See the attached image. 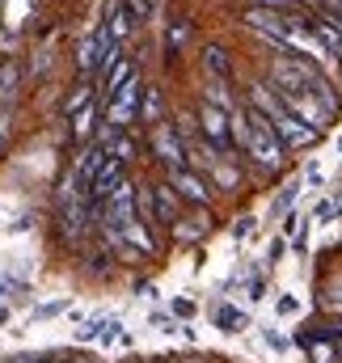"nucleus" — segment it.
<instances>
[{"label": "nucleus", "mask_w": 342, "mask_h": 363, "mask_svg": "<svg viewBox=\"0 0 342 363\" xmlns=\"http://www.w3.org/2000/svg\"><path fill=\"white\" fill-rule=\"evenodd\" d=\"M186 38H190V21H186V17H177V21L170 26V43H165V55H170V60H177V55H182Z\"/></svg>", "instance_id": "nucleus-23"}, {"label": "nucleus", "mask_w": 342, "mask_h": 363, "mask_svg": "<svg viewBox=\"0 0 342 363\" xmlns=\"http://www.w3.org/2000/svg\"><path fill=\"white\" fill-rule=\"evenodd\" d=\"M68 308V300H51V304H38L34 308V321H51V317H60Z\"/></svg>", "instance_id": "nucleus-30"}, {"label": "nucleus", "mask_w": 342, "mask_h": 363, "mask_svg": "<svg viewBox=\"0 0 342 363\" xmlns=\"http://www.w3.org/2000/svg\"><path fill=\"white\" fill-rule=\"evenodd\" d=\"M148 144H153V157L165 165V174L186 165V152H182V140H177V131H173V118H165V123L153 127V140H148Z\"/></svg>", "instance_id": "nucleus-6"}, {"label": "nucleus", "mask_w": 342, "mask_h": 363, "mask_svg": "<svg viewBox=\"0 0 342 363\" xmlns=\"http://www.w3.org/2000/svg\"><path fill=\"white\" fill-rule=\"evenodd\" d=\"M123 9H127V17H131L136 26H144V21L153 17V0H123Z\"/></svg>", "instance_id": "nucleus-27"}, {"label": "nucleus", "mask_w": 342, "mask_h": 363, "mask_svg": "<svg viewBox=\"0 0 342 363\" xmlns=\"http://www.w3.org/2000/svg\"><path fill=\"white\" fill-rule=\"evenodd\" d=\"M250 4H258V9H279V13H287V4H292V0H250Z\"/></svg>", "instance_id": "nucleus-38"}, {"label": "nucleus", "mask_w": 342, "mask_h": 363, "mask_svg": "<svg viewBox=\"0 0 342 363\" xmlns=\"http://www.w3.org/2000/svg\"><path fill=\"white\" fill-rule=\"evenodd\" d=\"M106 321H110V317H93V321H85V325L77 330V342H101V334H106Z\"/></svg>", "instance_id": "nucleus-26"}, {"label": "nucleus", "mask_w": 342, "mask_h": 363, "mask_svg": "<svg viewBox=\"0 0 342 363\" xmlns=\"http://www.w3.org/2000/svg\"><path fill=\"white\" fill-rule=\"evenodd\" d=\"M246 114H250V144H246V157L258 165V174H279V169H283V144H279V135L270 131V123L258 114L254 106H246Z\"/></svg>", "instance_id": "nucleus-2"}, {"label": "nucleus", "mask_w": 342, "mask_h": 363, "mask_svg": "<svg viewBox=\"0 0 342 363\" xmlns=\"http://www.w3.org/2000/svg\"><path fill=\"white\" fill-rule=\"evenodd\" d=\"M283 250H287V241H283V237H275V241H270V250H266V262H279V258H283Z\"/></svg>", "instance_id": "nucleus-35"}, {"label": "nucleus", "mask_w": 342, "mask_h": 363, "mask_svg": "<svg viewBox=\"0 0 342 363\" xmlns=\"http://www.w3.org/2000/svg\"><path fill=\"white\" fill-rule=\"evenodd\" d=\"M13 287H17V283H13V279H0V304H4V296H9V291H13Z\"/></svg>", "instance_id": "nucleus-41"}, {"label": "nucleus", "mask_w": 342, "mask_h": 363, "mask_svg": "<svg viewBox=\"0 0 342 363\" xmlns=\"http://www.w3.org/2000/svg\"><path fill=\"white\" fill-rule=\"evenodd\" d=\"M89 101H93V85H77V93L64 101V114H77V110H81V106H89Z\"/></svg>", "instance_id": "nucleus-28"}, {"label": "nucleus", "mask_w": 342, "mask_h": 363, "mask_svg": "<svg viewBox=\"0 0 342 363\" xmlns=\"http://www.w3.org/2000/svg\"><path fill=\"white\" fill-rule=\"evenodd\" d=\"M241 186V165L237 161H216L211 165V190L216 194H233Z\"/></svg>", "instance_id": "nucleus-13"}, {"label": "nucleus", "mask_w": 342, "mask_h": 363, "mask_svg": "<svg viewBox=\"0 0 342 363\" xmlns=\"http://www.w3.org/2000/svg\"><path fill=\"white\" fill-rule=\"evenodd\" d=\"M9 313H13V308H9V304H0V325L9 321Z\"/></svg>", "instance_id": "nucleus-42"}, {"label": "nucleus", "mask_w": 342, "mask_h": 363, "mask_svg": "<svg viewBox=\"0 0 342 363\" xmlns=\"http://www.w3.org/2000/svg\"><path fill=\"white\" fill-rule=\"evenodd\" d=\"M140 97H144V81L136 77V81H127L123 89L106 101V127L110 131H127L140 118Z\"/></svg>", "instance_id": "nucleus-5"}, {"label": "nucleus", "mask_w": 342, "mask_h": 363, "mask_svg": "<svg viewBox=\"0 0 342 363\" xmlns=\"http://www.w3.org/2000/svg\"><path fill=\"white\" fill-rule=\"evenodd\" d=\"M338 216H342V194L321 199V203H317V211H313V220H317V224H334Z\"/></svg>", "instance_id": "nucleus-24"}, {"label": "nucleus", "mask_w": 342, "mask_h": 363, "mask_svg": "<svg viewBox=\"0 0 342 363\" xmlns=\"http://www.w3.org/2000/svg\"><path fill=\"white\" fill-rule=\"evenodd\" d=\"M203 101H207V106H216V110H224V114H233V110H237V97H233V89H228V85H220V81H207Z\"/></svg>", "instance_id": "nucleus-20"}, {"label": "nucleus", "mask_w": 342, "mask_h": 363, "mask_svg": "<svg viewBox=\"0 0 342 363\" xmlns=\"http://www.w3.org/2000/svg\"><path fill=\"white\" fill-rule=\"evenodd\" d=\"M106 144H89L85 152L77 157V165H72V182H77V190L81 194H89V186H93V178L101 174V165H106Z\"/></svg>", "instance_id": "nucleus-8"}, {"label": "nucleus", "mask_w": 342, "mask_h": 363, "mask_svg": "<svg viewBox=\"0 0 342 363\" xmlns=\"http://www.w3.org/2000/svg\"><path fill=\"white\" fill-rule=\"evenodd\" d=\"M250 228H254V220H250V216H246V220H237V228H233V237H237V241H241V237H250Z\"/></svg>", "instance_id": "nucleus-39"}, {"label": "nucleus", "mask_w": 342, "mask_h": 363, "mask_svg": "<svg viewBox=\"0 0 342 363\" xmlns=\"http://www.w3.org/2000/svg\"><path fill=\"white\" fill-rule=\"evenodd\" d=\"M292 9H300V13H321L317 0H292Z\"/></svg>", "instance_id": "nucleus-40"}, {"label": "nucleus", "mask_w": 342, "mask_h": 363, "mask_svg": "<svg viewBox=\"0 0 342 363\" xmlns=\"http://www.w3.org/2000/svg\"><path fill=\"white\" fill-rule=\"evenodd\" d=\"M153 207H157V228H173L177 216L186 211V203L173 194L170 182H153Z\"/></svg>", "instance_id": "nucleus-9"}, {"label": "nucleus", "mask_w": 342, "mask_h": 363, "mask_svg": "<svg viewBox=\"0 0 342 363\" xmlns=\"http://www.w3.org/2000/svg\"><path fill=\"white\" fill-rule=\"evenodd\" d=\"M106 152H110L114 161L131 165V161H136V152H140V144H136V140H131L127 131H114V135H110V144H106Z\"/></svg>", "instance_id": "nucleus-19"}, {"label": "nucleus", "mask_w": 342, "mask_h": 363, "mask_svg": "<svg viewBox=\"0 0 342 363\" xmlns=\"http://www.w3.org/2000/svg\"><path fill=\"white\" fill-rule=\"evenodd\" d=\"M4 144H9V140H4V135H0V152H4Z\"/></svg>", "instance_id": "nucleus-44"}, {"label": "nucleus", "mask_w": 342, "mask_h": 363, "mask_svg": "<svg viewBox=\"0 0 342 363\" xmlns=\"http://www.w3.org/2000/svg\"><path fill=\"white\" fill-rule=\"evenodd\" d=\"M317 308L330 313V317H342V274H334L330 283L317 287Z\"/></svg>", "instance_id": "nucleus-17"}, {"label": "nucleus", "mask_w": 342, "mask_h": 363, "mask_svg": "<svg viewBox=\"0 0 342 363\" xmlns=\"http://www.w3.org/2000/svg\"><path fill=\"white\" fill-rule=\"evenodd\" d=\"M136 77H140V72H136V60H131V55H123V60H118V64L106 72V81H101V85H106V89H101V93H106V101L123 89L127 81H136Z\"/></svg>", "instance_id": "nucleus-14"}, {"label": "nucleus", "mask_w": 342, "mask_h": 363, "mask_svg": "<svg viewBox=\"0 0 342 363\" xmlns=\"http://www.w3.org/2000/svg\"><path fill=\"white\" fill-rule=\"evenodd\" d=\"M194 127H199V135L224 157V161H241L237 157V148H233V123H228V114L224 110H216V106H207V101H199V110H194Z\"/></svg>", "instance_id": "nucleus-3"}, {"label": "nucleus", "mask_w": 342, "mask_h": 363, "mask_svg": "<svg viewBox=\"0 0 342 363\" xmlns=\"http://www.w3.org/2000/svg\"><path fill=\"white\" fill-rule=\"evenodd\" d=\"M106 30H110V38L123 47V38H131V30H136V21L127 17V9H123V0H114L110 4V21H106Z\"/></svg>", "instance_id": "nucleus-18"}, {"label": "nucleus", "mask_w": 342, "mask_h": 363, "mask_svg": "<svg viewBox=\"0 0 342 363\" xmlns=\"http://www.w3.org/2000/svg\"><path fill=\"white\" fill-rule=\"evenodd\" d=\"M203 72H207V81L233 85V55H228L220 43H207V47H203Z\"/></svg>", "instance_id": "nucleus-10"}, {"label": "nucleus", "mask_w": 342, "mask_h": 363, "mask_svg": "<svg viewBox=\"0 0 342 363\" xmlns=\"http://www.w3.org/2000/svg\"><path fill=\"white\" fill-rule=\"evenodd\" d=\"M338 152H342V140H338Z\"/></svg>", "instance_id": "nucleus-45"}, {"label": "nucleus", "mask_w": 342, "mask_h": 363, "mask_svg": "<svg viewBox=\"0 0 342 363\" xmlns=\"http://www.w3.org/2000/svg\"><path fill=\"white\" fill-rule=\"evenodd\" d=\"M246 296H250V300H262V296H266V274H254V279L246 283Z\"/></svg>", "instance_id": "nucleus-34"}, {"label": "nucleus", "mask_w": 342, "mask_h": 363, "mask_svg": "<svg viewBox=\"0 0 342 363\" xmlns=\"http://www.w3.org/2000/svg\"><path fill=\"white\" fill-rule=\"evenodd\" d=\"M93 127H97V101H89L85 110L77 114V123H72V135H77V140H89V131H93Z\"/></svg>", "instance_id": "nucleus-25"}, {"label": "nucleus", "mask_w": 342, "mask_h": 363, "mask_svg": "<svg viewBox=\"0 0 342 363\" xmlns=\"http://www.w3.org/2000/svg\"><path fill=\"white\" fill-rule=\"evenodd\" d=\"M296 194H300V182L292 178V186H287V190L275 199V216H279V211H287V203H296Z\"/></svg>", "instance_id": "nucleus-32"}, {"label": "nucleus", "mask_w": 342, "mask_h": 363, "mask_svg": "<svg viewBox=\"0 0 342 363\" xmlns=\"http://www.w3.org/2000/svg\"><path fill=\"white\" fill-rule=\"evenodd\" d=\"M17 363H30V359H17Z\"/></svg>", "instance_id": "nucleus-46"}, {"label": "nucleus", "mask_w": 342, "mask_h": 363, "mask_svg": "<svg viewBox=\"0 0 342 363\" xmlns=\"http://www.w3.org/2000/svg\"><path fill=\"white\" fill-rule=\"evenodd\" d=\"M64 363H97V359H85V355H81V359H64Z\"/></svg>", "instance_id": "nucleus-43"}, {"label": "nucleus", "mask_w": 342, "mask_h": 363, "mask_svg": "<svg viewBox=\"0 0 342 363\" xmlns=\"http://www.w3.org/2000/svg\"><path fill=\"white\" fill-rule=\"evenodd\" d=\"M207 233H211V216H207V211H182L177 224L170 228V237L177 245H199Z\"/></svg>", "instance_id": "nucleus-7"}, {"label": "nucleus", "mask_w": 342, "mask_h": 363, "mask_svg": "<svg viewBox=\"0 0 342 363\" xmlns=\"http://www.w3.org/2000/svg\"><path fill=\"white\" fill-rule=\"evenodd\" d=\"M250 106H254L258 114L270 123V131L279 135V144H283V152H304V148H313V144H321V131H313V127H304L275 93L266 89V81H254V89H250Z\"/></svg>", "instance_id": "nucleus-1"}, {"label": "nucleus", "mask_w": 342, "mask_h": 363, "mask_svg": "<svg viewBox=\"0 0 342 363\" xmlns=\"http://www.w3.org/2000/svg\"><path fill=\"white\" fill-rule=\"evenodd\" d=\"M114 267H118V262H114V254H110V250H97V254H89V258H85V274H93V279H110Z\"/></svg>", "instance_id": "nucleus-22"}, {"label": "nucleus", "mask_w": 342, "mask_h": 363, "mask_svg": "<svg viewBox=\"0 0 342 363\" xmlns=\"http://www.w3.org/2000/svg\"><path fill=\"white\" fill-rule=\"evenodd\" d=\"M296 228H300V216H296V211H292V216H283V237H287V241H292V233H296Z\"/></svg>", "instance_id": "nucleus-36"}, {"label": "nucleus", "mask_w": 342, "mask_h": 363, "mask_svg": "<svg viewBox=\"0 0 342 363\" xmlns=\"http://www.w3.org/2000/svg\"><path fill=\"white\" fill-rule=\"evenodd\" d=\"M17 81H21V68H17V60H0V106H9V101H13Z\"/></svg>", "instance_id": "nucleus-21"}, {"label": "nucleus", "mask_w": 342, "mask_h": 363, "mask_svg": "<svg viewBox=\"0 0 342 363\" xmlns=\"http://www.w3.org/2000/svg\"><path fill=\"white\" fill-rule=\"evenodd\" d=\"M266 342H270V347H275V351H287V347H292V342H287V338H283V334H275V330H266Z\"/></svg>", "instance_id": "nucleus-37"}, {"label": "nucleus", "mask_w": 342, "mask_h": 363, "mask_svg": "<svg viewBox=\"0 0 342 363\" xmlns=\"http://www.w3.org/2000/svg\"><path fill=\"white\" fill-rule=\"evenodd\" d=\"M136 224H144V228L157 237V207H153V186H148V182L136 186Z\"/></svg>", "instance_id": "nucleus-16"}, {"label": "nucleus", "mask_w": 342, "mask_h": 363, "mask_svg": "<svg viewBox=\"0 0 342 363\" xmlns=\"http://www.w3.org/2000/svg\"><path fill=\"white\" fill-rule=\"evenodd\" d=\"M148 321H153V330H161V334H173V330H182V325L173 321V313H153Z\"/></svg>", "instance_id": "nucleus-31"}, {"label": "nucleus", "mask_w": 342, "mask_h": 363, "mask_svg": "<svg viewBox=\"0 0 342 363\" xmlns=\"http://www.w3.org/2000/svg\"><path fill=\"white\" fill-rule=\"evenodd\" d=\"M165 182L173 186V194L190 207V211H211V203H216V190H211V182L203 178V174H194L190 165H182V169H170Z\"/></svg>", "instance_id": "nucleus-4"}, {"label": "nucleus", "mask_w": 342, "mask_h": 363, "mask_svg": "<svg viewBox=\"0 0 342 363\" xmlns=\"http://www.w3.org/2000/svg\"><path fill=\"white\" fill-rule=\"evenodd\" d=\"M170 313H173V321H194V313H199V308H194V300L177 296V300L170 304Z\"/></svg>", "instance_id": "nucleus-29"}, {"label": "nucleus", "mask_w": 342, "mask_h": 363, "mask_svg": "<svg viewBox=\"0 0 342 363\" xmlns=\"http://www.w3.org/2000/svg\"><path fill=\"white\" fill-rule=\"evenodd\" d=\"M296 342L309 351V363H342L338 342H330V338H313L309 330H300V338H296Z\"/></svg>", "instance_id": "nucleus-12"}, {"label": "nucleus", "mask_w": 342, "mask_h": 363, "mask_svg": "<svg viewBox=\"0 0 342 363\" xmlns=\"http://www.w3.org/2000/svg\"><path fill=\"white\" fill-rule=\"evenodd\" d=\"M275 308H279V317H296V313H300V300H296V296H279Z\"/></svg>", "instance_id": "nucleus-33"}, {"label": "nucleus", "mask_w": 342, "mask_h": 363, "mask_svg": "<svg viewBox=\"0 0 342 363\" xmlns=\"http://www.w3.org/2000/svg\"><path fill=\"white\" fill-rule=\"evenodd\" d=\"M140 118H144L148 127L165 123V93L157 89V85H144V97H140Z\"/></svg>", "instance_id": "nucleus-15"}, {"label": "nucleus", "mask_w": 342, "mask_h": 363, "mask_svg": "<svg viewBox=\"0 0 342 363\" xmlns=\"http://www.w3.org/2000/svg\"><path fill=\"white\" fill-rule=\"evenodd\" d=\"M211 325H216L220 334H246L250 313L237 308V304H228V300H216V304H211Z\"/></svg>", "instance_id": "nucleus-11"}]
</instances>
